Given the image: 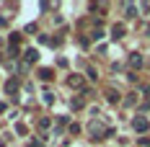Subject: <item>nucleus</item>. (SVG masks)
Masks as SVG:
<instances>
[{"mask_svg":"<svg viewBox=\"0 0 150 147\" xmlns=\"http://www.w3.org/2000/svg\"><path fill=\"white\" fill-rule=\"evenodd\" d=\"M70 134H80V124H70Z\"/></svg>","mask_w":150,"mask_h":147,"instance_id":"nucleus-15","label":"nucleus"},{"mask_svg":"<svg viewBox=\"0 0 150 147\" xmlns=\"http://www.w3.org/2000/svg\"><path fill=\"white\" fill-rule=\"evenodd\" d=\"M124 34H127V29H124L122 23H114V29H111V36H114V39H122Z\"/></svg>","mask_w":150,"mask_h":147,"instance_id":"nucleus-4","label":"nucleus"},{"mask_svg":"<svg viewBox=\"0 0 150 147\" xmlns=\"http://www.w3.org/2000/svg\"><path fill=\"white\" fill-rule=\"evenodd\" d=\"M5 90H8L11 96H16V90H18V80H8V83H5Z\"/></svg>","mask_w":150,"mask_h":147,"instance_id":"nucleus-9","label":"nucleus"},{"mask_svg":"<svg viewBox=\"0 0 150 147\" xmlns=\"http://www.w3.org/2000/svg\"><path fill=\"white\" fill-rule=\"evenodd\" d=\"M29 147H42V142H31V145Z\"/></svg>","mask_w":150,"mask_h":147,"instance_id":"nucleus-20","label":"nucleus"},{"mask_svg":"<svg viewBox=\"0 0 150 147\" xmlns=\"http://www.w3.org/2000/svg\"><path fill=\"white\" fill-rule=\"evenodd\" d=\"M36 59H39V52H36V49H26V52H23V65H26V67H31Z\"/></svg>","mask_w":150,"mask_h":147,"instance_id":"nucleus-3","label":"nucleus"},{"mask_svg":"<svg viewBox=\"0 0 150 147\" xmlns=\"http://www.w3.org/2000/svg\"><path fill=\"white\" fill-rule=\"evenodd\" d=\"M16 132H18V134H26V132H29V129H26L23 124H16Z\"/></svg>","mask_w":150,"mask_h":147,"instance_id":"nucleus-17","label":"nucleus"},{"mask_svg":"<svg viewBox=\"0 0 150 147\" xmlns=\"http://www.w3.org/2000/svg\"><path fill=\"white\" fill-rule=\"evenodd\" d=\"M39 77H42V80H52V77H54V72H52L49 67H42V70H39Z\"/></svg>","mask_w":150,"mask_h":147,"instance_id":"nucleus-8","label":"nucleus"},{"mask_svg":"<svg viewBox=\"0 0 150 147\" xmlns=\"http://www.w3.org/2000/svg\"><path fill=\"white\" fill-rule=\"evenodd\" d=\"M70 106L78 111V108H83V106H86V101H83V98H73V101H70Z\"/></svg>","mask_w":150,"mask_h":147,"instance_id":"nucleus-11","label":"nucleus"},{"mask_svg":"<svg viewBox=\"0 0 150 147\" xmlns=\"http://www.w3.org/2000/svg\"><path fill=\"white\" fill-rule=\"evenodd\" d=\"M124 11H127V18H135V15H137V5H132V3H124Z\"/></svg>","mask_w":150,"mask_h":147,"instance_id":"nucleus-7","label":"nucleus"},{"mask_svg":"<svg viewBox=\"0 0 150 147\" xmlns=\"http://www.w3.org/2000/svg\"><path fill=\"white\" fill-rule=\"evenodd\" d=\"M88 132L93 134V139H106V132H109V127H104L98 119H93V121H91V127H88Z\"/></svg>","mask_w":150,"mask_h":147,"instance_id":"nucleus-1","label":"nucleus"},{"mask_svg":"<svg viewBox=\"0 0 150 147\" xmlns=\"http://www.w3.org/2000/svg\"><path fill=\"white\" fill-rule=\"evenodd\" d=\"M148 34H150V26H148Z\"/></svg>","mask_w":150,"mask_h":147,"instance_id":"nucleus-22","label":"nucleus"},{"mask_svg":"<svg viewBox=\"0 0 150 147\" xmlns=\"http://www.w3.org/2000/svg\"><path fill=\"white\" fill-rule=\"evenodd\" d=\"M106 98H109V103H119V93H117V90H109Z\"/></svg>","mask_w":150,"mask_h":147,"instance_id":"nucleus-10","label":"nucleus"},{"mask_svg":"<svg viewBox=\"0 0 150 147\" xmlns=\"http://www.w3.org/2000/svg\"><path fill=\"white\" fill-rule=\"evenodd\" d=\"M49 124H52V121H49V119H39V129H49Z\"/></svg>","mask_w":150,"mask_h":147,"instance_id":"nucleus-13","label":"nucleus"},{"mask_svg":"<svg viewBox=\"0 0 150 147\" xmlns=\"http://www.w3.org/2000/svg\"><path fill=\"white\" fill-rule=\"evenodd\" d=\"M44 103H54V96L52 93H44Z\"/></svg>","mask_w":150,"mask_h":147,"instance_id":"nucleus-19","label":"nucleus"},{"mask_svg":"<svg viewBox=\"0 0 150 147\" xmlns=\"http://www.w3.org/2000/svg\"><path fill=\"white\" fill-rule=\"evenodd\" d=\"M101 36H104V31H101V29H96L93 34H91V39H101Z\"/></svg>","mask_w":150,"mask_h":147,"instance_id":"nucleus-16","label":"nucleus"},{"mask_svg":"<svg viewBox=\"0 0 150 147\" xmlns=\"http://www.w3.org/2000/svg\"><path fill=\"white\" fill-rule=\"evenodd\" d=\"M148 127H150V124H148V119H145V116H135V119H132V129H135V132L142 134V132H148Z\"/></svg>","mask_w":150,"mask_h":147,"instance_id":"nucleus-2","label":"nucleus"},{"mask_svg":"<svg viewBox=\"0 0 150 147\" xmlns=\"http://www.w3.org/2000/svg\"><path fill=\"white\" fill-rule=\"evenodd\" d=\"M8 41H11V46H18V44H21V34H11Z\"/></svg>","mask_w":150,"mask_h":147,"instance_id":"nucleus-12","label":"nucleus"},{"mask_svg":"<svg viewBox=\"0 0 150 147\" xmlns=\"http://www.w3.org/2000/svg\"><path fill=\"white\" fill-rule=\"evenodd\" d=\"M129 65H132V67H135V70H140V67H142V57H140V54H129Z\"/></svg>","mask_w":150,"mask_h":147,"instance_id":"nucleus-5","label":"nucleus"},{"mask_svg":"<svg viewBox=\"0 0 150 147\" xmlns=\"http://www.w3.org/2000/svg\"><path fill=\"white\" fill-rule=\"evenodd\" d=\"M26 34H36V23H29L26 26Z\"/></svg>","mask_w":150,"mask_h":147,"instance_id":"nucleus-18","label":"nucleus"},{"mask_svg":"<svg viewBox=\"0 0 150 147\" xmlns=\"http://www.w3.org/2000/svg\"><path fill=\"white\" fill-rule=\"evenodd\" d=\"M0 111H5V103H3V101H0Z\"/></svg>","mask_w":150,"mask_h":147,"instance_id":"nucleus-21","label":"nucleus"},{"mask_svg":"<svg viewBox=\"0 0 150 147\" xmlns=\"http://www.w3.org/2000/svg\"><path fill=\"white\" fill-rule=\"evenodd\" d=\"M67 83H70V88H83V77H80V75H70Z\"/></svg>","mask_w":150,"mask_h":147,"instance_id":"nucleus-6","label":"nucleus"},{"mask_svg":"<svg viewBox=\"0 0 150 147\" xmlns=\"http://www.w3.org/2000/svg\"><path fill=\"white\" fill-rule=\"evenodd\" d=\"M137 145H140V147H150V139H148V137H140Z\"/></svg>","mask_w":150,"mask_h":147,"instance_id":"nucleus-14","label":"nucleus"}]
</instances>
